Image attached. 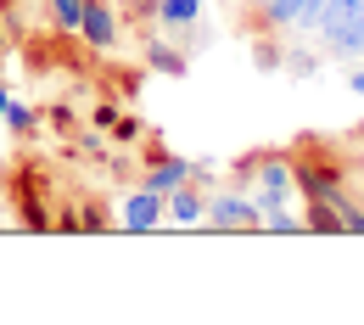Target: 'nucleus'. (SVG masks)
Segmentation results:
<instances>
[{"mask_svg":"<svg viewBox=\"0 0 364 325\" xmlns=\"http://www.w3.org/2000/svg\"><path fill=\"white\" fill-rule=\"evenodd\" d=\"M314 34L331 56H364V0H325Z\"/></svg>","mask_w":364,"mask_h":325,"instance_id":"obj_1","label":"nucleus"},{"mask_svg":"<svg viewBox=\"0 0 364 325\" xmlns=\"http://www.w3.org/2000/svg\"><path fill=\"white\" fill-rule=\"evenodd\" d=\"M191 174H196V169H191V163H185L180 151H168V157H163V151H157V163H151V174H146V180H140V186H151V191H163V196H168V191H174V186H185V180H191Z\"/></svg>","mask_w":364,"mask_h":325,"instance_id":"obj_8","label":"nucleus"},{"mask_svg":"<svg viewBox=\"0 0 364 325\" xmlns=\"http://www.w3.org/2000/svg\"><path fill=\"white\" fill-rule=\"evenodd\" d=\"M6 107H11V90L0 85V124H6Z\"/></svg>","mask_w":364,"mask_h":325,"instance_id":"obj_20","label":"nucleus"},{"mask_svg":"<svg viewBox=\"0 0 364 325\" xmlns=\"http://www.w3.org/2000/svg\"><path fill=\"white\" fill-rule=\"evenodd\" d=\"M6 129L34 135V129H40V112H34V107H23V101H11V107H6Z\"/></svg>","mask_w":364,"mask_h":325,"instance_id":"obj_12","label":"nucleus"},{"mask_svg":"<svg viewBox=\"0 0 364 325\" xmlns=\"http://www.w3.org/2000/svg\"><path fill=\"white\" fill-rule=\"evenodd\" d=\"M258 230H269V235H297V230H303V219H297V213H286V208H269Z\"/></svg>","mask_w":364,"mask_h":325,"instance_id":"obj_14","label":"nucleus"},{"mask_svg":"<svg viewBox=\"0 0 364 325\" xmlns=\"http://www.w3.org/2000/svg\"><path fill=\"white\" fill-rule=\"evenodd\" d=\"M258 23L269 34H286V28L309 34V0H258Z\"/></svg>","mask_w":364,"mask_h":325,"instance_id":"obj_7","label":"nucleus"},{"mask_svg":"<svg viewBox=\"0 0 364 325\" xmlns=\"http://www.w3.org/2000/svg\"><path fill=\"white\" fill-rule=\"evenodd\" d=\"M0 50H6V34H0Z\"/></svg>","mask_w":364,"mask_h":325,"instance_id":"obj_21","label":"nucleus"},{"mask_svg":"<svg viewBox=\"0 0 364 325\" xmlns=\"http://www.w3.org/2000/svg\"><path fill=\"white\" fill-rule=\"evenodd\" d=\"M163 208H168V196H163V191L140 186V191H129V196L118 202V225H124V230H135V235H146V230H157V225H163Z\"/></svg>","mask_w":364,"mask_h":325,"instance_id":"obj_4","label":"nucleus"},{"mask_svg":"<svg viewBox=\"0 0 364 325\" xmlns=\"http://www.w3.org/2000/svg\"><path fill=\"white\" fill-rule=\"evenodd\" d=\"M252 174H258V191H252V202L269 213V208H291L297 202V180H291V163L280 157V151H264L258 163H252Z\"/></svg>","mask_w":364,"mask_h":325,"instance_id":"obj_2","label":"nucleus"},{"mask_svg":"<svg viewBox=\"0 0 364 325\" xmlns=\"http://www.w3.org/2000/svg\"><path fill=\"white\" fill-rule=\"evenodd\" d=\"M140 135H146L140 118H118V140H140Z\"/></svg>","mask_w":364,"mask_h":325,"instance_id":"obj_17","label":"nucleus"},{"mask_svg":"<svg viewBox=\"0 0 364 325\" xmlns=\"http://www.w3.org/2000/svg\"><path fill=\"white\" fill-rule=\"evenodd\" d=\"M280 62H286V56H280V46H264V40H258V46H252V68H258V73H274V68H280Z\"/></svg>","mask_w":364,"mask_h":325,"instance_id":"obj_15","label":"nucleus"},{"mask_svg":"<svg viewBox=\"0 0 364 325\" xmlns=\"http://www.w3.org/2000/svg\"><path fill=\"white\" fill-rule=\"evenodd\" d=\"M348 85H353V95H364V68H353V73H348Z\"/></svg>","mask_w":364,"mask_h":325,"instance_id":"obj_19","label":"nucleus"},{"mask_svg":"<svg viewBox=\"0 0 364 325\" xmlns=\"http://www.w3.org/2000/svg\"><path fill=\"white\" fill-rule=\"evenodd\" d=\"M151 11H157V23H163L168 34H180V28H191V23L202 17V0H157Z\"/></svg>","mask_w":364,"mask_h":325,"instance_id":"obj_10","label":"nucleus"},{"mask_svg":"<svg viewBox=\"0 0 364 325\" xmlns=\"http://www.w3.org/2000/svg\"><path fill=\"white\" fill-rule=\"evenodd\" d=\"M50 17H56V28H68V34H79V17H85V0H50Z\"/></svg>","mask_w":364,"mask_h":325,"instance_id":"obj_13","label":"nucleus"},{"mask_svg":"<svg viewBox=\"0 0 364 325\" xmlns=\"http://www.w3.org/2000/svg\"><path fill=\"white\" fill-rule=\"evenodd\" d=\"M286 62H291V73H297V79H309V73H319V62L309 56V50H297V56H286Z\"/></svg>","mask_w":364,"mask_h":325,"instance_id":"obj_16","label":"nucleus"},{"mask_svg":"<svg viewBox=\"0 0 364 325\" xmlns=\"http://www.w3.org/2000/svg\"><path fill=\"white\" fill-rule=\"evenodd\" d=\"M291 180H297V196H303V202H336V196H342V174H336L331 163H319V157L291 163Z\"/></svg>","mask_w":364,"mask_h":325,"instance_id":"obj_5","label":"nucleus"},{"mask_svg":"<svg viewBox=\"0 0 364 325\" xmlns=\"http://www.w3.org/2000/svg\"><path fill=\"white\" fill-rule=\"evenodd\" d=\"M208 225L219 230H258L264 225V208L241 191H225V196H208Z\"/></svg>","mask_w":364,"mask_h":325,"instance_id":"obj_3","label":"nucleus"},{"mask_svg":"<svg viewBox=\"0 0 364 325\" xmlns=\"http://www.w3.org/2000/svg\"><path fill=\"white\" fill-rule=\"evenodd\" d=\"M95 124H118V101H101L95 107Z\"/></svg>","mask_w":364,"mask_h":325,"instance_id":"obj_18","label":"nucleus"},{"mask_svg":"<svg viewBox=\"0 0 364 325\" xmlns=\"http://www.w3.org/2000/svg\"><path fill=\"white\" fill-rule=\"evenodd\" d=\"M163 219H168V225H196V219H208V196L191 191V186H174V191H168Z\"/></svg>","mask_w":364,"mask_h":325,"instance_id":"obj_9","label":"nucleus"},{"mask_svg":"<svg viewBox=\"0 0 364 325\" xmlns=\"http://www.w3.org/2000/svg\"><path fill=\"white\" fill-rule=\"evenodd\" d=\"M151 68H157V73H168V79H185V50H174V46H163V40H157V46H151Z\"/></svg>","mask_w":364,"mask_h":325,"instance_id":"obj_11","label":"nucleus"},{"mask_svg":"<svg viewBox=\"0 0 364 325\" xmlns=\"http://www.w3.org/2000/svg\"><path fill=\"white\" fill-rule=\"evenodd\" d=\"M79 34H85V40H90L95 50H112V46H118V11H112L107 0H85Z\"/></svg>","mask_w":364,"mask_h":325,"instance_id":"obj_6","label":"nucleus"}]
</instances>
